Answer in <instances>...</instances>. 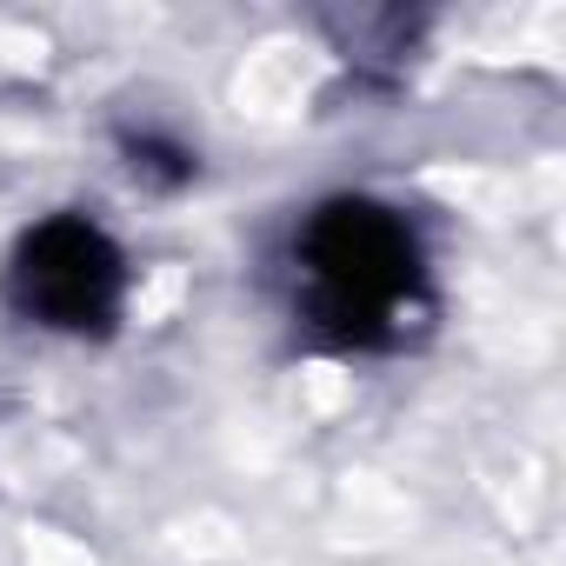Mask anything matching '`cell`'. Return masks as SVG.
I'll return each mask as SVG.
<instances>
[{
	"instance_id": "obj_1",
	"label": "cell",
	"mask_w": 566,
	"mask_h": 566,
	"mask_svg": "<svg viewBox=\"0 0 566 566\" xmlns=\"http://www.w3.org/2000/svg\"><path fill=\"white\" fill-rule=\"evenodd\" d=\"M301 321L340 354H387L427 307V253L407 213L367 193L321 200L294 233Z\"/></svg>"
},
{
	"instance_id": "obj_2",
	"label": "cell",
	"mask_w": 566,
	"mask_h": 566,
	"mask_svg": "<svg viewBox=\"0 0 566 566\" xmlns=\"http://www.w3.org/2000/svg\"><path fill=\"white\" fill-rule=\"evenodd\" d=\"M8 307L54 334H114L127 307V253L87 213H54L8 260Z\"/></svg>"
},
{
	"instance_id": "obj_3",
	"label": "cell",
	"mask_w": 566,
	"mask_h": 566,
	"mask_svg": "<svg viewBox=\"0 0 566 566\" xmlns=\"http://www.w3.org/2000/svg\"><path fill=\"white\" fill-rule=\"evenodd\" d=\"M134 147V167H147V174H160V180H187L193 174V160L180 154V147H167V140H127Z\"/></svg>"
}]
</instances>
